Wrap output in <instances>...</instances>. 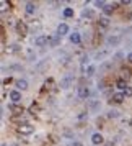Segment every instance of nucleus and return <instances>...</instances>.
I'll return each instance as SVG.
<instances>
[{"label": "nucleus", "instance_id": "obj_1", "mask_svg": "<svg viewBox=\"0 0 132 146\" xmlns=\"http://www.w3.org/2000/svg\"><path fill=\"white\" fill-rule=\"evenodd\" d=\"M34 131V128L31 125H28V123H23V125L18 126V133L20 135H31Z\"/></svg>", "mask_w": 132, "mask_h": 146}, {"label": "nucleus", "instance_id": "obj_2", "mask_svg": "<svg viewBox=\"0 0 132 146\" xmlns=\"http://www.w3.org/2000/svg\"><path fill=\"white\" fill-rule=\"evenodd\" d=\"M72 80H73V74H69V76H65L64 79L60 80V89H69V87L72 86Z\"/></svg>", "mask_w": 132, "mask_h": 146}, {"label": "nucleus", "instance_id": "obj_3", "mask_svg": "<svg viewBox=\"0 0 132 146\" xmlns=\"http://www.w3.org/2000/svg\"><path fill=\"white\" fill-rule=\"evenodd\" d=\"M8 112L12 113L13 117H16V115H21L23 113V107L16 105V104H12V105H8Z\"/></svg>", "mask_w": 132, "mask_h": 146}, {"label": "nucleus", "instance_id": "obj_4", "mask_svg": "<svg viewBox=\"0 0 132 146\" xmlns=\"http://www.w3.org/2000/svg\"><path fill=\"white\" fill-rule=\"evenodd\" d=\"M51 40H52L51 36H46V35H42V36H38V38L34 40V44H36V46H44V44H46V43H49Z\"/></svg>", "mask_w": 132, "mask_h": 146}, {"label": "nucleus", "instance_id": "obj_5", "mask_svg": "<svg viewBox=\"0 0 132 146\" xmlns=\"http://www.w3.org/2000/svg\"><path fill=\"white\" fill-rule=\"evenodd\" d=\"M119 41H121V33L108 36V44H111V46H116V44H119Z\"/></svg>", "mask_w": 132, "mask_h": 146}, {"label": "nucleus", "instance_id": "obj_6", "mask_svg": "<svg viewBox=\"0 0 132 146\" xmlns=\"http://www.w3.org/2000/svg\"><path fill=\"white\" fill-rule=\"evenodd\" d=\"M103 141H105V138H103V135H101V133H93L91 135V143L93 145H101V143H103Z\"/></svg>", "mask_w": 132, "mask_h": 146}, {"label": "nucleus", "instance_id": "obj_7", "mask_svg": "<svg viewBox=\"0 0 132 146\" xmlns=\"http://www.w3.org/2000/svg\"><path fill=\"white\" fill-rule=\"evenodd\" d=\"M10 100H12L13 104L21 102V92L20 90H12V92H10Z\"/></svg>", "mask_w": 132, "mask_h": 146}, {"label": "nucleus", "instance_id": "obj_8", "mask_svg": "<svg viewBox=\"0 0 132 146\" xmlns=\"http://www.w3.org/2000/svg\"><path fill=\"white\" fill-rule=\"evenodd\" d=\"M124 99H125L124 92H118V94H112L111 102H114V104H122V102H124Z\"/></svg>", "mask_w": 132, "mask_h": 146}, {"label": "nucleus", "instance_id": "obj_9", "mask_svg": "<svg viewBox=\"0 0 132 146\" xmlns=\"http://www.w3.org/2000/svg\"><path fill=\"white\" fill-rule=\"evenodd\" d=\"M69 33V25L67 23H59V27H57V35L59 36H64V35Z\"/></svg>", "mask_w": 132, "mask_h": 146}, {"label": "nucleus", "instance_id": "obj_10", "mask_svg": "<svg viewBox=\"0 0 132 146\" xmlns=\"http://www.w3.org/2000/svg\"><path fill=\"white\" fill-rule=\"evenodd\" d=\"M15 84H16V90H20V92H23V90L28 89V82L25 79H18Z\"/></svg>", "mask_w": 132, "mask_h": 146}, {"label": "nucleus", "instance_id": "obj_11", "mask_svg": "<svg viewBox=\"0 0 132 146\" xmlns=\"http://www.w3.org/2000/svg\"><path fill=\"white\" fill-rule=\"evenodd\" d=\"M77 94H78L80 99H88V97H90V89H88V87H80Z\"/></svg>", "mask_w": 132, "mask_h": 146}, {"label": "nucleus", "instance_id": "obj_12", "mask_svg": "<svg viewBox=\"0 0 132 146\" xmlns=\"http://www.w3.org/2000/svg\"><path fill=\"white\" fill-rule=\"evenodd\" d=\"M121 74H122V77L121 79H124V80H127V79H131V76H132V72H131V67H122L121 69Z\"/></svg>", "mask_w": 132, "mask_h": 146}, {"label": "nucleus", "instance_id": "obj_13", "mask_svg": "<svg viewBox=\"0 0 132 146\" xmlns=\"http://www.w3.org/2000/svg\"><path fill=\"white\" fill-rule=\"evenodd\" d=\"M98 27L103 28V30H105V28H108V27H109V18H108V17H101V18H99V21H98Z\"/></svg>", "mask_w": 132, "mask_h": 146}, {"label": "nucleus", "instance_id": "obj_14", "mask_svg": "<svg viewBox=\"0 0 132 146\" xmlns=\"http://www.w3.org/2000/svg\"><path fill=\"white\" fill-rule=\"evenodd\" d=\"M70 43H73V44H80V43H82V36H80L77 31L72 33L70 35Z\"/></svg>", "mask_w": 132, "mask_h": 146}, {"label": "nucleus", "instance_id": "obj_15", "mask_svg": "<svg viewBox=\"0 0 132 146\" xmlns=\"http://www.w3.org/2000/svg\"><path fill=\"white\" fill-rule=\"evenodd\" d=\"M25 10H26V13H28V15H33L34 12H36V5H34L33 2H28L26 7H25Z\"/></svg>", "mask_w": 132, "mask_h": 146}, {"label": "nucleus", "instance_id": "obj_16", "mask_svg": "<svg viewBox=\"0 0 132 146\" xmlns=\"http://www.w3.org/2000/svg\"><path fill=\"white\" fill-rule=\"evenodd\" d=\"M116 89H119V90H122V92H124L125 89H127L125 80L124 79H118V80H116Z\"/></svg>", "mask_w": 132, "mask_h": 146}, {"label": "nucleus", "instance_id": "obj_17", "mask_svg": "<svg viewBox=\"0 0 132 146\" xmlns=\"http://www.w3.org/2000/svg\"><path fill=\"white\" fill-rule=\"evenodd\" d=\"M26 30H28V28H26V25H25V23H23V21H16V31H18V33H21V35H23V33H25V31H26Z\"/></svg>", "mask_w": 132, "mask_h": 146}, {"label": "nucleus", "instance_id": "obj_18", "mask_svg": "<svg viewBox=\"0 0 132 146\" xmlns=\"http://www.w3.org/2000/svg\"><path fill=\"white\" fill-rule=\"evenodd\" d=\"M39 28H41V21L39 20L31 21V23H29V30H33V31H38Z\"/></svg>", "mask_w": 132, "mask_h": 146}, {"label": "nucleus", "instance_id": "obj_19", "mask_svg": "<svg viewBox=\"0 0 132 146\" xmlns=\"http://www.w3.org/2000/svg\"><path fill=\"white\" fill-rule=\"evenodd\" d=\"M20 49H21L20 44H8V48H7L8 53H16V51H20Z\"/></svg>", "mask_w": 132, "mask_h": 146}, {"label": "nucleus", "instance_id": "obj_20", "mask_svg": "<svg viewBox=\"0 0 132 146\" xmlns=\"http://www.w3.org/2000/svg\"><path fill=\"white\" fill-rule=\"evenodd\" d=\"M114 8H116V5H109V3H108V5L103 8V12H105V15H111L112 12H114Z\"/></svg>", "mask_w": 132, "mask_h": 146}, {"label": "nucleus", "instance_id": "obj_21", "mask_svg": "<svg viewBox=\"0 0 132 146\" xmlns=\"http://www.w3.org/2000/svg\"><path fill=\"white\" fill-rule=\"evenodd\" d=\"M64 17H65V18H73V8H69L67 7L65 10H64Z\"/></svg>", "mask_w": 132, "mask_h": 146}, {"label": "nucleus", "instance_id": "obj_22", "mask_svg": "<svg viewBox=\"0 0 132 146\" xmlns=\"http://www.w3.org/2000/svg\"><path fill=\"white\" fill-rule=\"evenodd\" d=\"M85 74H86V77L93 76V74H95V66H88V67L85 69Z\"/></svg>", "mask_w": 132, "mask_h": 146}, {"label": "nucleus", "instance_id": "obj_23", "mask_svg": "<svg viewBox=\"0 0 132 146\" xmlns=\"http://www.w3.org/2000/svg\"><path fill=\"white\" fill-rule=\"evenodd\" d=\"M93 3H95V7L96 8H105L106 5H108L106 2H103V0H96V2H93Z\"/></svg>", "mask_w": 132, "mask_h": 146}, {"label": "nucleus", "instance_id": "obj_24", "mask_svg": "<svg viewBox=\"0 0 132 146\" xmlns=\"http://www.w3.org/2000/svg\"><path fill=\"white\" fill-rule=\"evenodd\" d=\"M118 117H119L118 110H109V112H108V118H118Z\"/></svg>", "mask_w": 132, "mask_h": 146}, {"label": "nucleus", "instance_id": "obj_25", "mask_svg": "<svg viewBox=\"0 0 132 146\" xmlns=\"http://www.w3.org/2000/svg\"><path fill=\"white\" fill-rule=\"evenodd\" d=\"M59 43H60V36H59V35H57V36H54L52 40H51V44H52V46H57Z\"/></svg>", "mask_w": 132, "mask_h": 146}, {"label": "nucleus", "instance_id": "obj_26", "mask_svg": "<svg viewBox=\"0 0 132 146\" xmlns=\"http://www.w3.org/2000/svg\"><path fill=\"white\" fill-rule=\"evenodd\" d=\"M38 110H39V105H38V104H31V107H29V112H31V113H36Z\"/></svg>", "mask_w": 132, "mask_h": 146}, {"label": "nucleus", "instance_id": "obj_27", "mask_svg": "<svg viewBox=\"0 0 132 146\" xmlns=\"http://www.w3.org/2000/svg\"><path fill=\"white\" fill-rule=\"evenodd\" d=\"M90 107H91L93 110H96L99 107V100H91V102H90Z\"/></svg>", "mask_w": 132, "mask_h": 146}, {"label": "nucleus", "instance_id": "obj_28", "mask_svg": "<svg viewBox=\"0 0 132 146\" xmlns=\"http://www.w3.org/2000/svg\"><path fill=\"white\" fill-rule=\"evenodd\" d=\"M82 17H85V18H91V17H93L91 10H83V13H82Z\"/></svg>", "mask_w": 132, "mask_h": 146}, {"label": "nucleus", "instance_id": "obj_29", "mask_svg": "<svg viewBox=\"0 0 132 146\" xmlns=\"http://www.w3.org/2000/svg\"><path fill=\"white\" fill-rule=\"evenodd\" d=\"M124 95L125 97H132V87L131 86H127V89L124 90Z\"/></svg>", "mask_w": 132, "mask_h": 146}, {"label": "nucleus", "instance_id": "obj_30", "mask_svg": "<svg viewBox=\"0 0 132 146\" xmlns=\"http://www.w3.org/2000/svg\"><path fill=\"white\" fill-rule=\"evenodd\" d=\"M106 54H108V51H101V53L96 54V59H103V58H105Z\"/></svg>", "mask_w": 132, "mask_h": 146}, {"label": "nucleus", "instance_id": "obj_31", "mask_svg": "<svg viewBox=\"0 0 132 146\" xmlns=\"http://www.w3.org/2000/svg\"><path fill=\"white\" fill-rule=\"evenodd\" d=\"M52 82H54V79H52V77H49V79L46 80V87H51V86H52Z\"/></svg>", "mask_w": 132, "mask_h": 146}, {"label": "nucleus", "instance_id": "obj_32", "mask_svg": "<svg viewBox=\"0 0 132 146\" xmlns=\"http://www.w3.org/2000/svg\"><path fill=\"white\" fill-rule=\"evenodd\" d=\"M0 3H2V12H3V10H5V8H7V2H5V0H2V2H0Z\"/></svg>", "mask_w": 132, "mask_h": 146}, {"label": "nucleus", "instance_id": "obj_33", "mask_svg": "<svg viewBox=\"0 0 132 146\" xmlns=\"http://www.w3.org/2000/svg\"><path fill=\"white\" fill-rule=\"evenodd\" d=\"M119 3H122V5H129V3H132L131 0H122V2H119Z\"/></svg>", "mask_w": 132, "mask_h": 146}, {"label": "nucleus", "instance_id": "obj_34", "mask_svg": "<svg viewBox=\"0 0 132 146\" xmlns=\"http://www.w3.org/2000/svg\"><path fill=\"white\" fill-rule=\"evenodd\" d=\"M10 82H12V77H8V79H3V84H5V86H7V84H10Z\"/></svg>", "mask_w": 132, "mask_h": 146}, {"label": "nucleus", "instance_id": "obj_35", "mask_svg": "<svg viewBox=\"0 0 132 146\" xmlns=\"http://www.w3.org/2000/svg\"><path fill=\"white\" fill-rule=\"evenodd\" d=\"M127 61H129V62L132 64V53H129V54H127Z\"/></svg>", "mask_w": 132, "mask_h": 146}, {"label": "nucleus", "instance_id": "obj_36", "mask_svg": "<svg viewBox=\"0 0 132 146\" xmlns=\"http://www.w3.org/2000/svg\"><path fill=\"white\" fill-rule=\"evenodd\" d=\"M72 146H83V145H82V143H78V141H73Z\"/></svg>", "mask_w": 132, "mask_h": 146}, {"label": "nucleus", "instance_id": "obj_37", "mask_svg": "<svg viewBox=\"0 0 132 146\" xmlns=\"http://www.w3.org/2000/svg\"><path fill=\"white\" fill-rule=\"evenodd\" d=\"M105 146H112V143H106V145Z\"/></svg>", "mask_w": 132, "mask_h": 146}, {"label": "nucleus", "instance_id": "obj_38", "mask_svg": "<svg viewBox=\"0 0 132 146\" xmlns=\"http://www.w3.org/2000/svg\"><path fill=\"white\" fill-rule=\"evenodd\" d=\"M2 146H5V145H2Z\"/></svg>", "mask_w": 132, "mask_h": 146}]
</instances>
